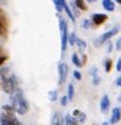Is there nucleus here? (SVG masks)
<instances>
[{"mask_svg":"<svg viewBox=\"0 0 121 125\" xmlns=\"http://www.w3.org/2000/svg\"><path fill=\"white\" fill-rule=\"evenodd\" d=\"M0 77H1L2 90L6 93L11 94L19 89V80L13 72L10 66H2L0 68Z\"/></svg>","mask_w":121,"mask_h":125,"instance_id":"1","label":"nucleus"},{"mask_svg":"<svg viewBox=\"0 0 121 125\" xmlns=\"http://www.w3.org/2000/svg\"><path fill=\"white\" fill-rule=\"evenodd\" d=\"M10 105L13 106L14 110L18 113L19 115H25L28 112V109H30L28 101L25 98L22 89L16 90L14 93L10 94Z\"/></svg>","mask_w":121,"mask_h":125,"instance_id":"2","label":"nucleus"},{"mask_svg":"<svg viewBox=\"0 0 121 125\" xmlns=\"http://www.w3.org/2000/svg\"><path fill=\"white\" fill-rule=\"evenodd\" d=\"M59 30H60V35H61V51L65 52L67 47H68V26H67V23L66 21L59 17Z\"/></svg>","mask_w":121,"mask_h":125,"instance_id":"3","label":"nucleus"},{"mask_svg":"<svg viewBox=\"0 0 121 125\" xmlns=\"http://www.w3.org/2000/svg\"><path fill=\"white\" fill-rule=\"evenodd\" d=\"M120 29H121L120 25H115L113 29H111V30H109V31H106V32H104L102 35L98 36L97 39L94 40V46L95 47H101L104 42H106V41H109L111 38H113V36H114L115 34L120 31Z\"/></svg>","mask_w":121,"mask_h":125,"instance_id":"4","label":"nucleus"},{"mask_svg":"<svg viewBox=\"0 0 121 125\" xmlns=\"http://www.w3.org/2000/svg\"><path fill=\"white\" fill-rule=\"evenodd\" d=\"M0 125H22L14 112H2L0 115Z\"/></svg>","mask_w":121,"mask_h":125,"instance_id":"5","label":"nucleus"},{"mask_svg":"<svg viewBox=\"0 0 121 125\" xmlns=\"http://www.w3.org/2000/svg\"><path fill=\"white\" fill-rule=\"evenodd\" d=\"M68 65L66 62H60L58 65V74H59V79H58V84L59 85H62L63 83L66 82V79L68 76Z\"/></svg>","mask_w":121,"mask_h":125,"instance_id":"6","label":"nucleus"},{"mask_svg":"<svg viewBox=\"0 0 121 125\" xmlns=\"http://www.w3.org/2000/svg\"><path fill=\"white\" fill-rule=\"evenodd\" d=\"M108 20V15L106 14H101V13H96L92 15V24H94L96 26L102 25V24L106 22Z\"/></svg>","mask_w":121,"mask_h":125,"instance_id":"7","label":"nucleus"},{"mask_svg":"<svg viewBox=\"0 0 121 125\" xmlns=\"http://www.w3.org/2000/svg\"><path fill=\"white\" fill-rule=\"evenodd\" d=\"M110 106H111V102H110V98H109L108 94H104L101 99V104H100V109L103 114L109 112L110 109Z\"/></svg>","mask_w":121,"mask_h":125,"instance_id":"8","label":"nucleus"},{"mask_svg":"<svg viewBox=\"0 0 121 125\" xmlns=\"http://www.w3.org/2000/svg\"><path fill=\"white\" fill-rule=\"evenodd\" d=\"M7 32V17L6 14L0 9V35L6 34Z\"/></svg>","mask_w":121,"mask_h":125,"instance_id":"9","label":"nucleus"},{"mask_svg":"<svg viewBox=\"0 0 121 125\" xmlns=\"http://www.w3.org/2000/svg\"><path fill=\"white\" fill-rule=\"evenodd\" d=\"M120 119H121V108H119V107H114L113 110H112L110 123H111V124H115V123H118Z\"/></svg>","mask_w":121,"mask_h":125,"instance_id":"10","label":"nucleus"},{"mask_svg":"<svg viewBox=\"0 0 121 125\" xmlns=\"http://www.w3.org/2000/svg\"><path fill=\"white\" fill-rule=\"evenodd\" d=\"M72 116H74L80 124H83L86 119V114L85 113H83V112H80L79 109H75V110L72 112Z\"/></svg>","mask_w":121,"mask_h":125,"instance_id":"11","label":"nucleus"},{"mask_svg":"<svg viewBox=\"0 0 121 125\" xmlns=\"http://www.w3.org/2000/svg\"><path fill=\"white\" fill-rule=\"evenodd\" d=\"M63 118L59 113H54L51 118V125H63Z\"/></svg>","mask_w":121,"mask_h":125,"instance_id":"12","label":"nucleus"},{"mask_svg":"<svg viewBox=\"0 0 121 125\" xmlns=\"http://www.w3.org/2000/svg\"><path fill=\"white\" fill-rule=\"evenodd\" d=\"M102 6L108 11H114L115 9V5L112 0H102Z\"/></svg>","mask_w":121,"mask_h":125,"instance_id":"13","label":"nucleus"},{"mask_svg":"<svg viewBox=\"0 0 121 125\" xmlns=\"http://www.w3.org/2000/svg\"><path fill=\"white\" fill-rule=\"evenodd\" d=\"M62 5H63V10H65L66 14L68 15V17L72 21V22H75V15H74V13L71 11V9H70V7H69L68 5H67V2H66V0H62Z\"/></svg>","mask_w":121,"mask_h":125,"instance_id":"14","label":"nucleus"},{"mask_svg":"<svg viewBox=\"0 0 121 125\" xmlns=\"http://www.w3.org/2000/svg\"><path fill=\"white\" fill-rule=\"evenodd\" d=\"M65 123L66 125H78V121L72 115H68V114L65 116Z\"/></svg>","mask_w":121,"mask_h":125,"instance_id":"15","label":"nucleus"},{"mask_svg":"<svg viewBox=\"0 0 121 125\" xmlns=\"http://www.w3.org/2000/svg\"><path fill=\"white\" fill-rule=\"evenodd\" d=\"M71 62L72 64L76 66V67H83V62H80V58L78 57V55L77 53H72V56H71Z\"/></svg>","mask_w":121,"mask_h":125,"instance_id":"16","label":"nucleus"},{"mask_svg":"<svg viewBox=\"0 0 121 125\" xmlns=\"http://www.w3.org/2000/svg\"><path fill=\"white\" fill-rule=\"evenodd\" d=\"M8 60V55L5 52V50L0 47V67H2L3 64Z\"/></svg>","mask_w":121,"mask_h":125,"instance_id":"17","label":"nucleus"},{"mask_svg":"<svg viewBox=\"0 0 121 125\" xmlns=\"http://www.w3.org/2000/svg\"><path fill=\"white\" fill-rule=\"evenodd\" d=\"M76 44H77V47H78L82 51H83V50H85L86 47H87V42H86L85 40H83V39H80V38H78V36H77V39H76Z\"/></svg>","mask_w":121,"mask_h":125,"instance_id":"18","label":"nucleus"},{"mask_svg":"<svg viewBox=\"0 0 121 125\" xmlns=\"http://www.w3.org/2000/svg\"><path fill=\"white\" fill-rule=\"evenodd\" d=\"M75 6L80 10H87V6L84 0H75Z\"/></svg>","mask_w":121,"mask_h":125,"instance_id":"19","label":"nucleus"},{"mask_svg":"<svg viewBox=\"0 0 121 125\" xmlns=\"http://www.w3.org/2000/svg\"><path fill=\"white\" fill-rule=\"evenodd\" d=\"M53 3H54V7L58 13H61L63 10V5H62V0H53Z\"/></svg>","mask_w":121,"mask_h":125,"instance_id":"20","label":"nucleus"},{"mask_svg":"<svg viewBox=\"0 0 121 125\" xmlns=\"http://www.w3.org/2000/svg\"><path fill=\"white\" fill-rule=\"evenodd\" d=\"M112 66H113V62H112V59H110V58H108V59L104 62V67H105V72L109 73L110 71L112 69Z\"/></svg>","mask_w":121,"mask_h":125,"instance_id":"21","label":"nucleus"},{"mask_svg":"<svg viewBox=\"0 0 121 125\" xmlns=\"http://www.w3.org/2000/svg\"><path fill=\"white\" fill-rule=\"evenodd\" d=\"M68 99L69 100H72L74 99V95H75V89H74V85H72L71 83L68 85Z\"/></svg>","mask_w":121,"mask_h":125,"instance_id":"22","label":"nucleus"},{"mask_svg":"<svg viewBox=\"0 0 121 125\" xmlns=\"http://www.w3.org/2000/svg\"><path fill=\"white\" fill-rule=\"evenodd\" d=\"M57 99H58V92H57V90H52V91H50L49 92V100L50 101H57Z\"/></svg>","mask_w":121,"mask_h":125,"instance_id":"23","label":"nucleus"},{"mask_svg":"<svg viewBox=\"0 0 121 125\" xmlns=\"http://www.w3.org/2000/svg\"><path fill=\"white\" fill-rule=\"evenodd\" d=\"M76 39H77V36H76L75 33H70V34H69V38H68V44H70V46H75L76 44Z\"/></svg>","mask_w":121,"mask_h":125,"instance_id":"24","label":"nucleus"},{"mask_svg":"<svg viewBox=\"0 0 121 125\" xmlns=\"http://www.w3.org/2000/svg\"><path fill=\"white\" fill-rule=\"evenodd\" d=\"M91 25H92V21H89V20L83 21V24H82L83 29H85V30H88L89 27H91Z\"/></svg>","mask_w":121,"mask_h":125,"instance_id":"25","label":"nucleus"},{"mask_svg":"<svg viewBox=\"0 0 121 125\" xmlns=\"http://www.w3.org/2000/svg\"><path fill=\"white\" fill-rule=\"evenodd\" d=\"M68 101H69L68 95H63V97H61V99H60V104H61L62 107H66L67 104H68Z\"/></svg>","mask_w":121,"mask_h":125,"instance_id":"26","label":"nucleus"},{"mask_svg":"<svg viewBox=\"0 0 121 125\" xmlns=\"http://www.w3.org/2000/svg\"><path fill=\"white\" fill-rule=\"evenodd\" d=\"M74 77H75L77 81H80V80H82V73L79 72V71H77V69L74 71Z\"/></svg>","mask_w":121,"mask_h":125,"instance_id":"27","label":"nucleus"},{"mask_svg":"<svg viewBox=\"0 0 121 125\" xmlns=\"http://www.w3.org/2000/svg\"><path fill=\"white\" fill-rule=\"evenodd\" d=\"M92 83H93L94 85H98V84L101 83V79H100V76H95V77H92Z\"/></svg>","mask_w":121,"mask_h":125,"instance_id":"28","label":"nucleus"},{"mask_svg":"<svg viewBox=\"0 0 121 125\" xmlns=\"http://www.w3.org/2000/svg\"><path fill=\"white\" fill-rule=\"evenodd\" d=\"M97 72H98V69H97V68H95V67H93V68L91 69V75H92V77L98 76V75H97Z\"/></svg>","mask_w":121,"mask_h":125,"instance_id":"29","label":"nucleus"},{"mask_svg":"<svg viewBox=\"0 0 121 125\" xmlns=\"http://www.w3.org/2000/svg\"><path fill=\"white\" fill-rule=\"evenodd\" d=\"M115 48H117V50H121V36L117 40V42H115Z\"/></svg>","mask_w":121,"mask_h":125,"instance_id":"30","label":"nucleus"},{"mask_svg":"<svg viewBox=\"0 0 121 125\" xmlns=\"http://www.w3.org/2000/svg\"><path fill=\"white\" fill-rule=\"evenodd\" d=\"M117 71L121 72V57L118 59V62H117Z\"/></svg>","mask_w":121,"mask_h":125,"instance_id":"31","label":"nucleus"},{"mask_svg":"<svg viewBox=\"0 0 121 125\" xmlns=\"http://www.w3.org/2000/svg\"><path fill=\"white\" fill-rule=\"evenodd\" d=\"M115 85H117V86H121V75L119 76L118 79H117V81H115Z\"/></svg>","mask_w":121,"mask_h":125,"instance_id":"32","label":"nucleus"},{"mask_svg":"<svg viewBox=\"0 0 121 125\" xmlns=\"http://www.w3.org/2000/svg\"><path fill=\"white\" fill-rule=\"evenodd\" d=\"M112 48H113V46H112V43H109V47H108V52H111V51H112Z\"/></svg>","mask_w":121,"mask_h":125,"instance_id":"33","label":"nucleus"},{"mask_svg":"<svg viewBox=\"0 0 121 125\" xmlns=\"http://www.w3.org/2000/svg\"><path fill=\"white\" fill-rule=\"evenodd\" d=\"M86 1H87V2H95L96 0H86Z\"/></svg>","mask_w":121,"mask_h":125,"instance_id":"34","label":"nucleus"},{"mask_svg":"<svg viewBox=\"0 0 121 125\" xmlns=\"http://www.w3.org/2000/svg\"><path fill=\"white\" fill-rule=\"evenodd\" d=\"M102 125H110V124H109L108 122H103V123H102Z\"/></svg>","mask_w":121,"mask_h":125,"instance_id":"35","label":"nucleus"},{"mask_svg":"<svg viewBox=\"0 0 121 125\" xmlns=\"http://www.w3.org/2000/svg\"><path fill=\"white\" fill-rule=\"evenodd\" d=\"M115 1H117V2H118L119 5H121V0H115Z\"/></svg>","mask_w":121,"mask_h":125,"instance_id":"36","label":"nucleus"},{"mask_svg":"<svg viewBox=\"0 0 121 125\" xmlns=\"http://www.w3.org/2000/svg\"><path fill=\"white\" fill-rule=\"evenodd\" d=\"M119 101L121 102V95H120V97H119Z\"/></svg>","mask_w":121,"mask_h":125,"instance_id":"37","label":"nucleus"},{"mask_svg":"<svg viewBox=\"0 0 121 125\" xmlns=\"http://www.w3.org/2000/svg\"><path fill=\"white\" fill-rule=\"evenodd\" d=\"M0 85H1V84H0Z\"/></svg>","mask_w":121,"mask_h":125,"instance_id":"38","label":"nucleus"}]
</instances>
